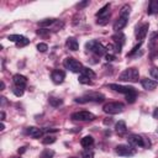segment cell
<instances>
[{
	"label": "cell",
	"mask_w": 158,
	"mask_h": 158,
	"mask_svg": "<svg viewBox=\"0 0 158 158\" xmlns=\"http://www.w3.org/2000/svg\"><path fill=\"white\" fill-rule=\"evenodd\" d=\"M105 100V96L100 93H86L85 95L80 96V98H77L75 99V102H80V104H84V102H102Z\"/></svg>",
	"instance_id": "1"
},
{
	"label": "cell",
	"mask_w": 158,
	"mask_h": 158,
	"mask_svg": "<svg viewBox=\"0 0 158 158\" xmlns=\"http://www.w3.org/2000/svg\"><path fill=\"white\" fill-rule=\"evenodd\" d=\"M139 72L137 68H127L120 74V80L122 81H138Z\"/></svg>",
	"instance_id": "2"
},
{
	"label": "cell",
	"mask_w": 158,
	"mask_h": 158,
	"mask_svg": "<svg viewBox=\"0 0 158 158\" xmlns=\"http://www.w3.org/2000/svg\"><path fill=\"white\" fill-rule=\"evenodd\" d=\"M85 48H86L88 51L95 53V54L99 56V57H100V56H104V54L106 53V48H105L101 43H99L98 41H95V40L89 41V42L85 44Z\"/></svg>",
	"instance_id": "3"
},
{
	"label": "cell",
	"mask_w": 158,
	"mask_h": 158,
	"mask_svg": "<svg viewBox=\"0 0 158 158\" xmlns=\"http://www.w3.org/2000/svg\"><path fill=\"white\" fill-rule=\"evenodd\" d=\"M63 65H64L65 69H68V70H70V72H73V73H79V72H81V69H83L81 63H80L79 60L74 59L73 57L65 58L64 62H63Z\"/></svg>",
	"instance_id": "4"
},
{
	"label": "cell",
	"mask_w": 158,
	"mask_h": 158,
	"mask_svg": "<svg viewBox=\"0 0 158 158\" xmlns=\"http://www.w3.org/2000/svg\"><path fill=\"white\" fill-rule=\"evenodd\" d=\"M123 109H125V105H123L122 102H117V101H115V102H107V104H105L104 107H102L104 112H106V114H109V115L120 114V112L123 111Z\"/></svg>",
	"instance_id": "5"
},
{
	"label": "cell",
	"mask_w": 158,
	"mask_h": 158,
	"mask_svg": "<svg viewBox=\"0 0 158 158\" xmlns=\"http://www.w3.org/2000/svg\"><path fill=\"white\" fill-rule=\"evenodd\" d=\"M70 118L74 121H91L95 118V116H94V114H91L89 111H77V112L72 114Z\"/></svg>",
	"instance_id": "6"
},
{
	"label": "cell",
	"mask_w": 158,
	"mask_h": 158,
	"mask_svg": "<svg viewBox=\"0 0 158 158\" xmlns=\"http://www.w3.org/2000/svg\"><path fill=\"white\" fill-rule=\"evenodd\" d=\"M127 141H128V144L133 147H148L147 143L144 142V138L139 135H130Z\"/></svg>",
	"instance_id": "7"
},
{
	"label": "cell",
	"mask_w": 158,
	"mask_h": 158,
	"mask_svg": "<svg viewBox=\"0 0 158 158\" xmlns=\"http://www.w3.org/2000/svg\"><path fill=\"white\" fill-rule=\"evenodd\" d=\"M115 151L118 156H125V157H130L135 154V149L128 144H118Z\"/></svg>",
	"instance_id": "8"
},
{
	"label": "cell",
	"mask_w": 158,
	"mask_h": 158,
	"mask_svg": "<svg viewBox=\"0 0 158 158\" xmlns=\"http://www.w3.org/2000/svg\"><path fill=\"white\" fill-rule=\"evenodd\" d=\"M110 89H112L114 91H117V93H122L125 95L130 94V93H133L136 91L133 86H125V85H120V84H110L109 85Z\"/></svg>",
	"instance_id": "9"
},
{
	"label": "cell",
	"mask_w": 158,
	"mask_h": 158,
	"mask_svg": "<svg viewBox=\"0 0 158 158\" xmlns=\"http://www.w3.org/2000/svg\"><path fill=\"white\" fill-rule=\"evenodd\" d=\"M51 78H52V80H53L54 84H60V83H63V80H64V78H65V73H64L63 70L56 69V70L52 72Z\"/></svg>",
	"instance_id": "10"
},
{
	"label": "cell",
	"mask_w": 158,
	"mask_h": 158,
	"mask_svg": "<svg viewBox=\"0 0 158 158\" xmlns=\"http://www.w3.org/2000/svg\"><path fill=\"white\" fill-rule=\"evenodd\" d=\"M148 28H149V25L148 23H143L139 27H137V30H136V37H137V40H141L142 41L146 37V35L148 33Z\"/></svg>",
	"instance_id": "11"
},
{
	"label": "cell",
	"mask_w": 158,
	"mask_h": 158,
	"mask_svg": "<svg viewBox=\"0 0 158 158\" xmlns=\"http://www.w3.org/2000/svg\"><path fill=\"white\" fill-rule=\"evenodd\" d=\"M127 21H128V17L120 16V17L115 21V23H114V30H115L116 32H120V31L127 25Z\"/></svg>",
	"instance_id": "12"
},
{
	"label": "cell",
	"mask_w": 158,
	"mask_h": 158,
	"mask_svg": "<svg viewBox=\"0 0 158 158\" xmlns=\"http://www.w3.org/2000/svg\"><path fill=\"white\" fill-rule=\"evenodd\" d=\"M12 80H14V84H15L16 86H20V88H25L26 84H27L26 77H23V75H21V74H15V75L12 77Z\"/></svg>",
	"instance_id": "13"
},
{
	"label": "cell",
	"mask_w": 158,
	"mask_h": 158,
	"mask_svg": "<svg viewBox=\"0 0 158 158\" xmlns=\"http://www.w3.org/2000/svg\"><path fill=\"white\" fill-rule=\"evenodd\" d=\"M26 132H27L30 136H32V137H35V138H38V137L42 136L43 130H41V128H38V127H33V126H31V127H27Z\"/></svg>",
	"instance_id": "14"
},
{
	"label": "cell",
	"mask_w": 158,
	"mask_h": 158,
	"mask_svg": "<svg viewBox=\"0 0 158 158\" xmlns=\"http://www.w3.org/2000/svg\"><path fill=\"white\" fill-rule=\"evenodd\" d=\"M141 84H142V86H143L146 90H153V89H156V86H157V81H154V80H152V79H143V80L141 81Z\"/></svg>",
	"instance_id": "15"
},
{
	"label": "cell",
	"mask_w": 158,
	"mask_h": 158,
	"mask_svg": "<svg viewBox=\"0 0 158 158\" xmlns=\"http://www.w3.org/2000/svg\"><path fill=\"white\" fill-rule=\"evenodd\" d=\"M96 16H98V19H102V17L110 16V4H106L104 7H101V9L96 12Z\"/></svg>",
	"instance_id": "16"
},
{
	"label": "cell",
	"mask_w": 158,
	"mask_h": 158,
	"mask_svg": "<svg viewBox=\"0 0 158 158\" xmlns=\"http://www.w3.org/2000/svg\"><path fill=\"white\" fill-rule=\"evenodd\" d=\"M115 131H116V133H118V135H123V133H126V131H127V126H126L125 121H118V122L115 125Z\"/></svg>",
	"instance_id": "17"
},
{
	"label": "cell",
	"mask_w": 158,
	"mask_h": 158,
	"mask_svg": "<svg viewBox=\"0 0 158 158\" xmlns=\"http://www.w3.org/2000/svg\"><path fill=\"white\" fill-rule=\"evenodd\" d=\"M67 47L70 49V51H77L79 48V43L78 41L74 38V37H69L67 40Z\"/></svg>",
	"instance_id": "18"
},
{
	"label": "cell",
	"mask_w": 158,
	"mask_h": 158,
	"mask_svg": "<svg viewBox=\"0 0 158 158\" xmlns=\"http://www.w3.org/2000/svg\"><path fill=\"white\" fill-rule=\"evenodd\" d=\"M147 12L149 15H154V14H158V0H152L148 5V10Z\"/></svg>",
	"instance_id": "19"
},
{
	"label": "cell",
	"mask_w": 158,
	"mask_h": 158,
	"mask_svg": "<svg viewBox=\"0 0 158 158\" xmlns=\"http://www.w3.org/2000/svg\"><path fill=\"white\" fill-rule=\"evenodd\" d=\"M93 143H94V138H93L91 136H85V137H83L81 141H80V144H81L84 148H89Z\"/></svg>",
	"instance_id": "20"
},
{
	"label": "cell",
	"mask_w": 158,
	"mask_h": 158,
	"mask_svg": "<svg viewBox=\"0 0 158 158\" xmlns=\"http://www.w3.org/2000/svg\"><path fill=\"white\" fill-rule=\"evenodd\" d=\"M81 75H85V77H88L89 79H93V78H95V73L93 72V69H90V68H86V67H83V69H81Z\"/></svg>",
	"instance_id": "21"
},
{
	"label": "cell",
	"mask_w": 158,
	"mask_h": 158,
	"mask_svg": "<svg viewBox=\"0 0 158 158\" xmlns=\"http://www.w3.org/2000/svg\"><path fill=\"white\" fill-rule=\"evenodd\" d=\"M48 101H49V104H51L52 106H54V107H58V106L62 105V102H63L62 99H59V98H54V96H51V98L48 99Z\"/></svg>",
	"instance_id": "22"
},
{
	"label": "cell",
	"mask_w": 158,
	"mask_h": 158,
	"mask_svg": "<svg viewBox=\"0 0 158 158\" xmlns=\"http://www.w3.org/2000/svg\"><path fill=\"white\" fill-rule=\"evenodd\" d=\"M54 22H56L54 19H44V20H42V21L38 22V26L40 27H47V26H49V25H52Z\"/></svg>",
	"instance_id": "23"
},
{
	"label": "cell",
	"mask_w": 158,
	"mask_h": 158,
	"mask_svg": "<svg viewBox=\"0 0 158 158\" xmlns=\"http://www.w3.org/2000/svg\"><path fill=\"white\" fill-rule=\"evenodd\" d=\"M120 16H123V17H128V16H130V6H128V5H123V6L121 7Z\"/></svg>",
	"instance_id": "24"
},
{
	"label": "cell",
	"mask_w": 158,
	"mask_h": 158,
	"mask_svg": "<svg viewBox=\"0 0 158 158\" xmlns=\"http://www.w3.org/2000/svg\"><path fill=\"white\" fill-rule=\"evenodd\" d=\"M7 38H9V41H12V42H16V43H17V42L22 41L25 37H23V36H21V35H10Z\"/></svg>",
	"instance_id": "25"
},
{
	"label": "cell",
	"mask_w": 158,
	"mask_h": 158,
	"mask_svg": "<svg viewBox=\"0 0 158 158\" xmlns=\"http://www.w3.org/2000/svg\"><path fill=\"white\" fill-rule=\"evenodd\" d=\"M136 96H137V93H136V91L127 94V95H126V100H127V102H130V104H133V102L136 101Z\"/></svg>",
	"instance_id": "26"
},
{
	"label": "cell",
	"mask_w": 158,
	"mask_h": 158,
	"mask_svg": "<svg viewBox=\"0 0 158 158\" xmlns=\"http://www.w3.org/2000/svg\"><path fill=\"white\" fill-rule=\"evenodd\" d=\"M43 144H51V143H54L56 142V137L54 136H46L43 139H42Z\"/></svg>",
	"instance_id": "27"
},
{
	"label": "cell",
	"mask_w": 158,
	"mask_h": 158,
	"mask_svg": "<svg viewBox=\"0 0 158 158\" xmlns=\"http://www.w3.org/2000/svg\"><path fill=\"white\" fill-rule=\"evenodd\" d=\"M78 80H79V83H81V84H91V80L88 78V77H85V75H79V78H78Z\"/></svg>",
	"instance_id": "28"
},
{
	"label": "cell",
	"mask_w": 158,
	"mask_h": 158,
	"mask_svg": "<svg viewBox=\"0 0 158 158\" xmlns=\"http://www.w3.org/2000/svg\"><path fill=\"white\" fill-rule=\"evenodd\" d=\"M12 93H14L16 96H22V95H23V88L15 86V88L12 89Z\"/></svg>",
	"instance_id": "29"
},
{
	"label": "cell",
	"mask_w": 158,
	"mask_h": 158,
	"mask_svg": "<svg viewBox=\"0 0 158 158\" xmlns=\"http://www.w3.org/2000/svg\"><path fill=\"white\" fill-rule=\"evenodd\" d=\"M53 154H54L53 151H51V149H46V151L42 153V158H52Z\"/></svg>",
	"instance_id": "30"
},
{
	"label": "cell",
	"mask_w": 158,
	"mask_h": 158,
	"mask_svg": "<svg viewBox=\"0 0 158 158\" xmlns=\"http://www.w3.org/2000/svg\"><path fill=\"white\" fill-rule=\"evenodd\" d=\"M151 75H152L153 79L158 80V68H157V67H153V68L151 69Z\"/></svg>",
	"instance_id": "31"
},
{
	"label": "cell",
	"mask_w": 158,
	"mask_h": 158,
	"mask_svg": "<svg viewBox=\"0 0 158 158\" xmlns=\"http://www.w3.org/2000/svg\"><path fill=\"white\" fill-rule=\"evenodd\" d=\"M37 49H38L40 52H46V51L48 49V46H47L46 43H38V44H37Z\"/></svg>",
	"instance_id": "32"
},
{
	"label": "cell",
	"mask_w": 158,
	"mask_h": 158,
	"mask_svg": "<svg viewBox=\"0 0 158 158\" xmlns=\"http://www.w3.org/2000/svg\"><path fill=\"white\" fill-rule=\"evenodd\" d=\"M141 44H142V42H139L138 44H136V46H135V47L132 48V51H131V52H130V53L127 54V57H128V56H130V57H131V56H133V54H135V53H136V52H137V51H138V49L141 48Z\"/></svg>",
	"instance_id": "33"
},
{
	"label": "cell",
	"mask_w": 158,
	"mask_h": 158,
	"mask_svg": "<svg viewBox=\"0 0 158 158\" xmlns=\"http://www.w3.org/2000/svg\"><path fill=\"white\" fill-rule=\"evenodd\" d=\"M37 35H40V36H47V35H49V30L40 28V30H37Z\"/></svg>",
	"instance_id": "34"
},
{
	"label": "cell",
	"mask_w": 158,
	"mask_h": 158,
	"mask_svg": "<svg viewBox=\"0 0 158 158\" xmlns=\"http://www.w3.org/2000/svg\"><path fill=\"white\" fill-rule=\"evenodd\" d=\"M28 43H30V40H27V38L25 37L22 41L17 42V43H16V46H17V47H23V46H26V44H28Z\"/></svg>",
	"instance_id": "35"
},
{
	"label": "cell",
	"mask_w": 158,
	"mask_h": 158,
	"mask_svg": "<svg viewBox=\"0 0 158 158\" xmlns=\"http://www.w3.org/2000/svg\"><path fill=\"white\" fill-rule=\"evenodd\" d=\"M83 158H94V154H93V152L91 151H84L83 152Z\"/></svg>",
	"instance_id": "36"
},
{
	"label": "cell",
	"mask_w": 158,
	"mask_h": 158,
	"mask_svg": "<svg viewBox=\"0 0 158 158\" xmlns=\"http://www.w3.org/2000/svg\"><path fill=\"white\" fill-rule=\"evenodd\" d=\"M109 19H110V16H106V17H102V19H98L96 22H98L99 25H105V23H107Z\"/></svg>",
	"instance_id": "37"
},
{
	"label": "cell",
	"mask_w": 158,
	"mask_h": 158,
	"mask_svg": "<svg viewBox=\"0 0 158 158\" xmlns=\"http://www.w3.org/2000/svg\"><path fill=\"white\" fill-rule=\"evenodd\" d=\"M105 59H106L107 62H112V60L115 59V56H114V54H110V53H109V54H106V56H105Z\"/></svg>",
	"instance_id": "38"
},
{
	"label": "cell",
	"mask_w": 158,
	"mask_h": 158,
	"mask_svg": "<svg viewBox=\"0 0 158 158\" xmlns=\"http://www.w3.org/2000/svg\"><path fill=\"white\" fill-rule=\"evenodd\" d=\"M152 115H153V118H157V120H158V107H157V109H154V111H153V114H152Z\"/></svg>",
	"instance_id": "39"
},
{
	"label": "cell",
	"mask_w": 158,
	"mask_h": 158,
	"mask_svg": "<svg viewBox=\"0 0 158 158\" xmlns=\"http://www.w3.org/2000/svg\"><path fill=\"white\" fill-rule=\"evenodd\" d=\"M89 4V1H84V2H80V4H78V7L80 9V7H84V6H86Z\"/></svg>",
	"instance_id": "40"
},
{
	"label": "cell",
	"mask_w": 158,
	"mask_h": 158,
	"mask_svg": "<svg viewBox=\"0 0 158 158\" xmlns=\"http://www.w3.org/2000/svg\"><path fill=\"white\" fill-rule=\"evenodd\" d=\"M0 117H1V121H4V120H5V112H4V111H1Z\"/></svg>",
	"instance_id": "41"
},
{
	"label": "cell",
	"mask_w": 158,
	"mask_h": 158,
	"mask_svg": "<svg viewBox=\"0 0 158 158\" xmlns=\"http://www.w3.org/2000/svg\"><path fill=\"white\" fill-rule=\"evenodd\" d=\"M111 121H112V120L109 117V120H105V121H104V123H105V125H107V123H111Z\"/></svg>",
	"instance_id": "42"
},
{
	"label": "cell",
	"mask_w": 158,
	"mask_h": 158,
	"mask_svg": "<svg viewBox=\"0 0 158 158\" xmlns=\"http://www.w3.org/2000/svg\"><path fill=\"white\" fill-rule=\"evenodd\" d=\"M4 88H5V83H4V81H1V90H2Z\"/></svg>",
	"instance_id": "43"
},
{
	"label": "cell",
	"mask_w": 158,
	"mask_h": 158,
	"mask_svg": "<svg viewBox=\"0 0 158 158\" xmlns=\"http://www.w3.org/2000/svg\"><path fill=\"white\" fill-rule=\"evenodd\" d=\"M157 133H158V130H157Z\"/></svg>",
	"instance_id": "44"
},
{
	"label": "cell",
	"mask_w": 158,
	"mask_h": 158,
	"mask_svg": "<svg viewBox=\"0 0 158 158\" xmlns=\"http://www.w3.org/2000/svg\"><path fill=\"white\" fill-rule=\"evenodd\" d=\"M72 158H75V157H72Z\"/></svg>",
	"instance_id": "45"
}]
</instances>
